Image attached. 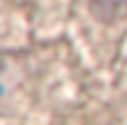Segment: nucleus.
Returning <instances> with one entry per match:
<instances>
[{
    "label": "nucleus",
    "mask_w": 127,
    "mask_h": 125,
    "mask_svg": "<svg viewBox=\"0 0 127 125\" xmlns=\"http://www.w3.org/2000/svg\"><path fill=\"white\" fill-rule=\"evenodd\" d=\"M7 94H9V67L0 58V105H2V101H4Z\"/></svg>",
    "instance_id": "obj_1"
}]
</instances>
